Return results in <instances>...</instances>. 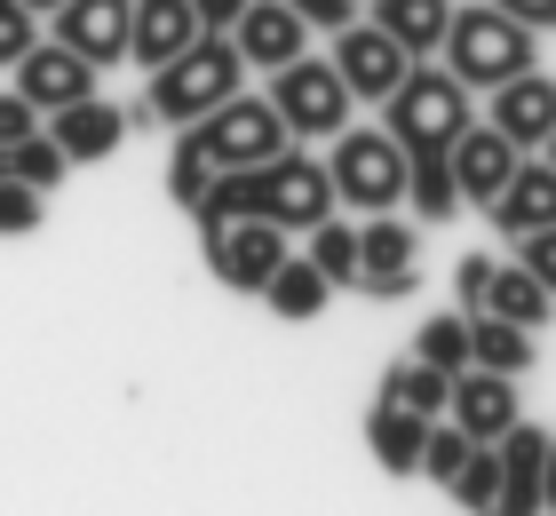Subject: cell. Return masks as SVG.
<instances>
[{
	"label": "cell",
	"instance_id": "obj_13",
	"mask_svg": "<svg viewBox=\"0 0 556 516\" xmlns=\"http://www.w3.org/2000/svg\"><path fill=\"white\" fill-rule=\"evenodd\" d=\"M128 9H136V0H64L48 40H64L72 56H88L96 72H104V64L128 56Z\"/></svg>",
	"mask_w": 556,
	"mask_h": 516
},
{
	"label": "cell",
	"instance_id": "obj_21",
	"mask_svg": "<svg viewBox=\"0 0 556 516\" xmlns=\"http://www.w3.org/2000/svg\"><path fill=\"white\" fill-rule=\"evenodd\" d=\"M477 310H493V318H509V326H548V287L525 263H493V278H485V302Z\"/></svg>",
	"mask_w": 556,
	"mask_h": 516
},
{
	"label": "cell",
	"instance_id": "obj_38",
	"mask_svg": "<svg viewBox=\"0 0 556 516\" xmlns=\"http://www.w3.org/2000/svg\"><path fill=\"white\" fill-rule=\"evenodd\" d=\"M485 278H493V254H462V270H453V294H462V310L485 302Z\"/></svg>",
	"mask_w": 556,
	"mask_h": 516
},
{
	"label": "cell",
	"instance_id": "obj_25",
	"mask_svg": "<svg viewBox=\"0 0 556 516\" xmlns=\"http://www.w3.org/2000/svg\"><path fill=\"white\" fill-rule=\"evenodd\" d=\"M414 357H421V366H438V374H462V366H469V310L429 318V326L414 333Z\"/></svg>",
	"mask_w": 556,
	"mask_h": 516
},
{
	"label": "cell",
	"instance_id": "obj_33",
	"mask_svg": "<svg viewBox=\"0 0 556 516\" xmlns=\"http://www.w3.org/2000/svg\"><path fill=\"white\" fill-rule=\"evenodd\" d=\"M517 263L548 287V302H556V223H541V230H517Z\"/></svg>",
	"mask_w": 556,
	"mask_h": 516
},
{
	"label": "cell",
	"instance_id": "obj_8",
	"mask_svg": "<svg viewBox=\"0 0 556 516\" xmlns=\"http://www.w3.org/2000/svg\"><path fill=\"white\" fill-rule=\"evenodd\" d=\"M326 64L342 72L350 103H382V96H390L397 80H406V64H414V56H406V48H397V40H390V33H382L374 16H366V24L350 16L342 33H334V56H326Z\"/></svg>",
	"mask_w": 556,
	"mask_h": 516
},
{
	"label": "cell",
	"instance_id": "obj_15",
	"mask_svg": "<svg viewBox=\"0 0 556 516\" xmlns=\"http://www.w3.org/2000/svg\"><path fill=\"white\" fill-rule=\"evenodd\" d=\"M40 127L64 143V160H72V167H80V160H112V151L128 143V112H119V103H104V96L64 103V112H48Z\"/></svg>",
	"mask_w": 556,
	"mask_h": 516
},
{
	"label": "cell",
	"instance_id": "obj_22",
	"mask_svg": "<svg viewBox=\"0 0 556 516\" xmlns=\"http://www.w3.org/2000/svg\"><path fill=\"white\" fill-rule=\"evenodd\" d=\"M469 366L525 374L533 366V326H509V318H493V310H469Z\"/></svg>",
	"mask_w": 556,
	"mask_h": 516
},
{
	"label": "cell",
	"instance_id": "obj_41",
	"mask_svg": "<svg viewBox=\"0 0 556 516\" xmlns=\"http://www.w3.org/2000/svg\"><path fill=\"white\" fill-rule=\"evenodd\" d=\"M541 508H556V437H548V453H541Z\"/></svg>",
	"mask_w": 556,
	"mask_h": 516
},
{
	"label": "cell",
	"instance_id": "obj_31",
	"mask_svg": "<svg viewBox=\"0 0 556 516\" xmlns=\"http://www.w3.org/2000/svg\"><path fill=\"white\" fill-rule=\"evenodd\" d=\"M469 453H477V437H469L462 421H453V429H438V421H429V437H421V469H429V477H438V484H445L453 469H462V461H469Z\"/></svg>",
	"mask_w": 556,
	"mask_h": 516
},
{
	"label": "cell",
	"instance_id": "obj_1",
	"mask_svg": "<svg viewBox=\"0 0 556 516\" xmlns=\"http://www.w3.org/2000/svg\"><path fill=\"white\" fill-rule=\"evenodd\" d=\"M438 48H445V72L469 96H485V88H501V80H517V72L541 64V33H533V24H517L509 9H493V0L453 9V24H445Z\"/></svg>",
	"mask_w": 556,
	"mask_h": 516
},
{
	"label": "cell",
	"instance_id": "obj_6",
	"mask_svg": "<svg viewBox=\"0 0 556 516\" xmlns=\"http://www.w3.org/2000/svg\"><path fill=\"white\" fill-rule=\"evenodd\" d=\"M207 239V270H215V287H231V294H263V278L294 254V239L278 223L263 215H231V223H215V230H199Z\"/></svg>",
	"mask_w": 556,
	"mask_h": 516
},
{
	"label": "cell",
	"instance_id": "obj_19",
	"mask_svg": "<svg viewBox=\"0 0 556 516\" xmlns=\"http://www.w3.org/2000/svg\"><path fill=\"white\" fill-rule=\"evenodd\" d=\"M263 302H270L287 326H311L318 310L334 302V278H326V270L311 263V254H287V263H278V270L263 278Z\"/></svg>",
	"mask_w": 556,
	"mask_h": 516
},
{
	"label": "cell",
	"instance_id": "obj_32",
	"mask_svg": "<svg viewBox=\"0 0 556 516\" xmlns=\"http://www.w3.org/2000/svg\"><path fill=\"white\" fill-rule=\"evenodd\" d=\"M24 230H40V191L0 175V239H24Z\"/></svg>",
	"mask_w": 556,
	"mask_h": 516
},
{
	"label": "cell",
	"instance_id": "obj_10",
	"mask_svg": "<svg viewBox=\"0 0 556 516\" xmlns=\"http://www.w3.org/2000/svg\"><path fill=\"white\" fill-rule=\"evenodd\" d=\"M445 167H453V191H462V206H493V191L509 184V167H517V143L501 136L493 119H469L462 136L445 143Z\"/></svg>",
	"mask_w": 556,
	"mask_h": 516
},
{
	"label": "cell",
	"instance_id": "obj_2",
	"mask_svg": "<svg viewBox=\"0 0 556 516\" xmlns=\"http://www.w3.org/2000/svg\"><path fill=\"white\" fill-rule=\"evenodd\" d=\"M231 88H239V48H231V33H199L191 48H175L167 64H151L143 112L160 119V127H191V119H207Z\"/></svg>",
	"mask_w": 556,
	"mask_h": 516
},
{
	"label": "cell",
	"instance_id": "obj_16",
	"mask_svg": "<svg viewBox=\"0 0 556 516\" xmlns=\"http://www.w3.org/2000/svg\"><path fill=\"white\" fill-rule=\"evenodd\" d=\"M485 215H493V230H509V239H517V230H541V223H556V167H548V160H525V151H517L509 184L493 191V206H485Z\"/></svg>",
	"mask_w": 556,
	"mask_h": 516
},
{
	"label": "cell",
	"instance_id": "obj_29",
	"mask_svg": "<svg viewBox=\"0 0 556 516\" xmlns=\"http://www.w3.org/2000/svg\"><path fill=\"white\" fill-rule=\"evenodd\" d=\"M311 263H318L326 278H334V287H350V278H358V230L334 223V215L311 223Z\"/></svg>",
	"mask_w": 556,
	"mask_h": 516
},
{
	"label": "cell",
	"instance_id": "obj_30",
	"mask_svg": "<svg viewBox=\"0 0 556 516\" xmlns=\"http://www.w3.org/2000/svg\"><path fill=\"white\" fill-rule=\"evenodd\" d=\"M445 484H453V501H462V508H493L501 501V461H493V445H477Z\"/></svg>",
	"mask_w": 556,
	"mask_h": 516
},
{
	"label": "cell",
	"instance_id": "obj_26",
	"mask_svg": "<svg viewBox=\"0 0 556 516\" xmlns=\"http://www.w3.org/2000/svg\"><path fill=\"white\" fill-rule=\"evenodd\" d=\"M406 199L421 206L429 223H453V215H462V191H453L445 151H438V160H406Z\"/></svg>",
	"mask_w": 556,
	"mask_h": 516
},
{
	"label": "cell",
	"instance_id": "obj_35",
	"mask_svg": "<svg viewBox=\"0 0 556 516\" xmlns=\"http://www.w3.org/2000/svg\"><path fill=\"white\" fill-rule=\"evenodd\" d=\"M350 287H358L366 302H406V294L421 287V270H358Z\"/></svg>",
	"mask_w": 556,
	"mask_h": 516
},
{
	"label": "cell",
	"instance_id": "obj_14",
	"mask_svg": "<svg viewBox=\"0 0 556 516\" xmlns=\"http://www.w3.org/2000/svg\"><path fill=\"white\" fill-rule=\"evenodd\" d=\"M493 96V127L509 136L517 151H541V136L556 127V80L533 64V72H517V80H501V88H485Z\"/></svg>",
	"mask_w": 556,
	"mask_h": 516
},
{
	"label": "cell",
	"instance_id": "obj_36",
	"mask_svg": "<svg viewBox=\"0 0 556 516\" xmlns=\"http://www.w3.org/2000/svg\"><path fill=\"white\" fill-rule=\"evenodd\" d=\"M287 9L311 24V33H342V24L358 16V0H287Z\"/></svg>",
	"mask_w": 556,
	"mask_h": 516
},
{
	"label": "cell",
	"instance_id": "obj_4",
	"mask_svg": "<svg viewBox=\"0 0 556 516\" xmlns=\"http://www.w3.org/2000/svg\"><path fill=\"white\" fill-rule=\"evenodd\" d=\"M334 206H366V215H390L406 199V151H397L390 127H334Z\"/></svg>",
	"mask_w": 556,
	"mask_h": 516
},
{
	"label": "cell",
	"instance_id": "obj_42",
	"mask_svg": "<svg viewBox=\"0 0 556 516\" xmlns=\"http://www.w3.org/2000/svg\"><path fill=\"white\" fill-rule=\"evenodd\" d=\"M24 9H33V16H56V9H64V0H24Z\"/></svg>",
	"mask_w": 556,
	"mask_h": 516
},
{
	"label": "cell",
	"instance_id": "obj_44",
	"mask_svg": "<svg viewBox=\"0 0 556 516\" xmlns=\"http://www.w3.org/2000/svg\"><path fill=\"white\" fill-rule=\"evenodd\" d=\"M0 175H9V151H0Z\"/></svg>",
	"mask_w": 556,
	"mask_h": 516
},
{
	"label": "cell",
	"instance_id": "obj_27",
	"mask_svg": "<svg viewBox=\"0 0 556 516\" xmlns=\"http://www.w3.org/2000/svg\"><path fill=\"white\" fill-rule=\"evenodd\" d=\"M64 167H72V160H64V143L48 136V127H33L24 143H9V175H16V184H33V191H56Z\"/></svg>",
	"mask_w": 556,
	"mask_h": 516
},
{
	"label": "cell",
	"instance_id": "obj_18",
	"mask_svg": "<svg viewBox=\"0 0 556 516\" xmlns=\"http://www.w3.org/2000/svg\"><path fill=\"white\" fill-rule=\"evenodd\" d=\"M421 437H429L421 413H406L397 398H374V413H366V445H374V461H382L390 477H421Z\"/></svg>",
	"mask_w": 556,
	"mask_h": 516
},
{
	"label": "cell",
	"instance_id": "obj_40",
	"mask_svg": "<svg viewBox=\"0 0 556 516\" xmlns=\"http://www.w3.org/2000/svg\"><path fill=\"white\" fill-rule=\"evenodd\" d=\"M199 9V24H207V33H231V16L247 9V0H191Z\"/></svg>",
	"mask_w": 556,
	"mask_h": 516
},
{
	"label": "cell",
	"instance_id": "obj_20",
	"mask_svg": "<svg viewBox=\"0 0 556 516\" xmlns=\"http://www.w3.org/2000/svg\"><path fill=\"white\" fill-rule=\"evenodd\" d=\"M374 24L406 48V56H438V40H445V24H453V0H374Z\"/></svg>",
	"mask_w": 556,
	"mask_h": 516
},
{
	"label": "cell",
	"instance_id": "obj_37",
	"mask_svg": "<svg viewBox=\"0 0 556 516\" xmlns=\"http://www.w3.org/2000/svg\"><path fill=\"white\" fill-rule=\"evenodd\" d=\"M33 127H40V112H33V103H24L16 88H0V151H9V143H24Z\"/></svg>",
	"mask_w": 556,
	"mask_h": 516
},
{
	"label": "cell",
	"instance_id": "obj_28",
	"mask_svg": "<svg viewBox=\"0 0 556 516\" xmlns=\"http://www.w3.org/2000/svg\"><path fill=\"white\" fill-rule=\"evenodd\" d=\"M358 270H414V230L390 223V215H374L358 230Z\"/></svg>",
	"mask_w": 556,
	"mask_h": 516
},
{
	"label": "cell",
	"instance_id": "obj_39",
	"mask_svg": "<svg viewBox=\"0 0 556 516\" xmlns=\"http://www.w3.org/2000/svg\"><path fill=\"white\" fill-rule=\"evenodd\" d=\"M493 9H509L517 24H533V33H556V0H493Z\"/></svg>",
	"mask_w": 556,
	"mask_h": 516
},
{
	"label": "cell",
	"instance_id": "obj_5",
	"mask_svg": "<svg viewBox=\"0 0 556 516\" xmlns=\"http://www.w3.org/2000/svg\"><path fill=\"white\" fill-rule=\"evenodd\" d=\"M270 112L287 119V136H334V127H350L358 103H350L342 72L326 56H294V64L270 72Z\"/></svg>",
	"mask_w": 556,
	"mask_h": 516
},
{
	"label": "cell",
	"instance_id": "obj_24",
	"mask_svg": "<svg viewBox=\"0 0 556 516\" xmlns=\"http://www.w3.org/2000/svg\"><path fill=\"white\" fill-rule=\"evenodd\" d=\"M445 390H453V374L421 366V357H406V366H390V381H382V398H397L406 413H421V421H438V413H445Z\"/></svg>",
	"mask_w": 556,
	"mask_h": 516
},
{
	"label": "cell",
	"instance_id": "obj_34",
	"mask_svg": "<svg viewBox=\"0 0 556 516\" xmlns=\"http://www.w3.org/2000/svg\"><path fill=\"white\" fill-rule=\"evenodd\" d=\"M33 40H40V16L24 9V0H0V64H16Z\"/></svg>",
	"mask_w": 556,
	"mask_h": 516
},
{
	"label": "cell",
	"instance_id": "obj_7",
	"mask_svg": "<svg viewBox=\"0 0 556 516\" xmlns=\"http://www.w3.org/2000/svg\"><path fill=\"white\" fill-rule=\"evenodd\" d=\"M199 136H207V151H215V167H263L278 143H287V119L270 112V96H247V88H231L215 103L207 119H191Z\"/></svg>",
	"mask_w": 556,
	"mask_h": 516
},
{
	"label": "cell",
	"instance_id": "obj_11",
	"mask_svg": "<svg viewBox=\"0 0 556 516\" xmlns=\"http://www.w3.org/2000/svg\"><path fill=\"white\" fill-rule=\"evenodd\" d=\"M445 413H453V421H462L469 437H477V445H493V437L501 429H509L517 421V374H493V366H462V374H453V390H445Z\"/></svg>",
	"mask_w": 556,
	"mask_h": 516
},
{
	"label": "cell",
	"instance_id": "obj_23",
	"mask_svg": "<svg viewBox=\"0 0 556 516\" xmlns=\"http://www.w3.org/2000/svg\"><path fill=\"white\" fill-rule=\"evenodd\" d=\"M215 175H223V167H215L207 136H199V127H175V151H167V199L191 215V206H199V191H207Z\"/></svg>",
	"mask_w": 556,
	"mask_h": 516
},
{
	"label": "cell",
	"instance_id": "obj_17",
	"mask_svg": "<svg viewBox=\"0 0 556 516\" xmlns=\"http://www.w3.org/2000/svg\"><path fill=\"white\" fill-rule=\"evenodd\" d=\"M207 24H199V9L191 0H136L128 9V56L151 72V64H167L175 48H191Z\"/></svg>",
	"mask_w": 556,
	"mask_h": 516
},
{
	"label": "cell",
	"instance_id": "obj_9",
	"mask_svg": "<svg viewBox=\"0 0 556 516\" xmlns=\"http://www.w3.org/2000/svg\"><path fill=\"white\" fill-rule=\"evenodd\" d=\"M16 96L48 119V112H64V103L96 96V64H88V56H72L64 40H33V48L16 56Z\"/></svg>",
	"mask_w": 556,
	"mask_h": 516
},
{
	"label": "cell",
	"instance_id": "obj_3",
	"mask_svg": "<svg viewBox=\"0 0 556 516\" xmlns=\"http://www.w3.org/2000/svg\"><path fill=\"white\" fill-rule=\"evenodd\" d=\"M469 119H477V112H469V88L453 80V72H429V56L406 64V80L382 96V127L397 136L406 160H438V151L462 136Z\"/></svg>",
	"mask_w": 556,
	"mask_h": 516
},
{
	"label": "cell",
	"instance_id": "obj_12",
	"mask_svg": "<svg viewBox=\"0 0 556 516\" xmlns=\"http://www.w3.org/2000/svg\"><path fill=\"white\" fill-rule=\"evenodd\" d=\"M302 40H311V24H302L287 0H247V9L231 16V48H239V64H255V72L294 64Z\"/></svg>",
	"mask_w": 556,
	"mask_h": 516
},
{
	"label": "cell",
	"instance_id": "obj_43",
	"mask_svg": "<svg viewBox=\"0 0 556 516\" xmlns=\"http://www.w3.org/2000/svg\"><path fill=\"white\" fill-rule=\"evenodd\" d=\"M541 151H548V167H556V127H548V136H541Z\"/></svg>",
	"mask_w": 556,
	"mask_h": 516
}]
</instances>
